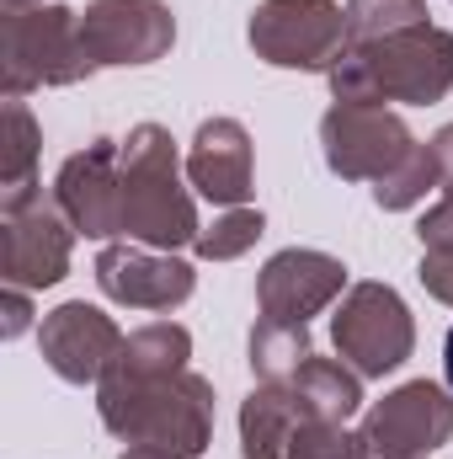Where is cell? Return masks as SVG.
I'll use <instances>...</instances> for the list:
<instances>
[{
	"label": "cell",
	"instance_id": "obj_1",
	"mask_svg": "<svg viewBox=\"0 0 453 459\" xmlns=\"http://www.w3.org/2000/svg\"><path fill=\"white\" fill-rule=\"evenodd\" d=\"M102 428L128 449L160 459H198L214 444V385L192 368L155 379H102L97 385Z\"/></svg>",
	"mask_w": 453,
	"mask_h": 459
},
{
	"label": "cell",
	"instance_id": "obj_2",
	"mask_svg": "<svg viewBox=\"0 0 453 459\" xmlns=\"http://www.w3.org/2000/svg\"><path fill=\"white\" fill-rule=\"evenodd\" d=\"M123 187H117V235L155 246V251H182L198 240V204L187 166L176 160V139L160 123H139L123 139L117 155Z\"/></svg>",
	"mask_w": 453,
	"mask_h": 459
},
{
	"label": "cell",
	"instance_id": "obj_3",
	"mask_svg": "<svg viewBox=\"0 0 453 459\" xmlns=\"http://www.w3.org/2000/svg\"><path fill=\"white\" fill-rule=\"evenodd\" d=\"M326 86L337 102H411V108H432L453 91V32L449 27H406L389 32L379 43L346 48L337 65L326 70Z\"/></svg>",
	"mask_w": 453,
	"mask_h": 459
},
{
	"label": "cell",
	"instance_id": "obj_4",
	"mask_svg": "<svg viewBox=\"0 0 453 459\" xmlns=\"http://www.w3.org/2000/svg\"><path fill=\"white\" fill-rule=\"evenodd\" d=\"M97 75L81 43V11L70 5H32L0 11V86L5 97H27L43 86H75Z\"/></svg>",
	"mask_w": 453,
	"mask_h": 459
},
{
	"label": "cell",
	"instance_id": "obj_5",
	"mask_svg": "<svg viewBox=\"0 0 453 459\" xmlns=\"http://www.w3.org/2000/svg\"><path fill=\"white\" fill-rule=\"evenodd\" d=\"M245 43L272 70H331L346 54V11L337 0H261L245 22Z\"/></svg>",
	"mask_w": 453,
	"mask_h": 459
},
{
	"label": "cell",
	"instance_id": "obj_6",
	"mask_svg": "<svg viewBox=\"0 0 453 459\" xmlns=\"http://www.w3.org/2000/svg\"><path fill=\"white\" fill-rule=\"evenodd\" d=\"M331 342L346 368H357L363 379H384L416 352V321L389 283H352L331 316Z\"/></svg>",
	"mask_w": 453,
	"mask_h": 459
},
{
	"label": "cell",
	"instance_id": "obj_7",
	"mask_svg": "<svg viewBox=\"0 0 453 459\" xmlns=\"http://www.w3.org/2000/svg\"><path fill=\"white\" fill-rule=\"evenodd\" d=\"M75 256V225L59 214L43 187L0 198V278L5 289H54L70 273Z\"/></svg>",
	"mask_w": 453,
	"mask_h": 459
},
{
	"label": "cell",
	"instance_id": "obj_8",
	"mask_svg": "<svg viewBox=\"0 0 453 459\" xmlns=\"http://www.w3.org/2000/svg\"><path fill=\"white\" fill-rule=\"evenodd\" d=\"M357 433L363 459H432L453 438V395L432 379H411L373 401Z\"/></svg>",
	"mask_w": 453,
	"mask_h": 459
},
{
	"label": "cell",
	"instance_id": "obj_9",
	"mask_svg": "<svg viewBox=\"0 0 453 459\" xmlns=\"http://www.w3.org/2000/svg\"><path fill=\"white\" fill-rule=\"evenodd\" d=\"M321 150L326 166L341 182H384L411 150V128L406 117L389 108H368V102H331L321 117Z\"/></svg>",
	"mask_w": 453,
	"mask_h": 459
},
{
	"label": "cell",
	"instance_id": "obj_10",
	"mask_svg": "<svg viewBox=\"0 0 453 459\" xmlns=\"http://www.w3.org/2000/svg\"><path fill=\"white\" fill-rule=\"evenodd\" d=\"M81 43L91 70L155 65L176 43V16L166 0H91L81 11Z\"/></svg>",
	"mask_w": 453,
	"mask_h": 459
},
{
	"label": "cell",
	"instance_id": "obj_11",
	"mask_svg": "<svg viewBox=\"0 0 453 459\" xmlns=\"http://www.w3.org/2000/svg\"><path fill=\"white\" fill-rule=\"evenodd\" d=\"M346 294V267L331 251L315 246H288L278 256H267V267L256 273V305L267 321H288V326H310L321 310H331Z\"/></svg>",
	"mask_w": 453,
	"mask_h": 459
},
{
	"label": "cell",
	"instance_id": "obj_12",
	"mask_svg": "<svg viewBox=\"0 0 453 459\" xmlns=\"http://www.w3.org/2000/svg\"><path fill=\"white\" fill-rule=\"evenodd\" d=\"M97 289L128 310H176L192 299L198 273L176 251L117 240V246H102V256H97Z\"/></svg>",
	"mask_w": 453,
	"mask_h": 459
},
{
	"label": "cell",
	"instance_id": "obj_13",
	"mask_svg": "<svg viewBox=\"0 0 453 459\" xmlns=\"http://www.w3.org/2000/svg\"><path fill=\"white\" fill-rule=\"evenodd\" d=\"M38 347H43V363L64 385H102L107 363L123 347V332H117V321L107 310H97L86 299H70V305H59L38 321Z\"/></svg>",
	"mask_w": 453,
	"mask_h": 459
},
{
	"label": "cell",
	"instance_id": "obj_14",
	"mask_svg": "<svg viewBox=\"0 0 453 459\" xmlns=\"http://www.w3.org/2000/svg\"><path fill=\"white\" fill-rule=\"evenodd\" d=\"M117 155H123V139H91L54 177L59 214L75 225V235H86V240H113L117 235V187H123Z\"/></svg>",
	"mask_w": 453,
	"mask_h": 459
},
{
	"label": "cell",
	"instance_id": "obj_15",
	"mask_svg": "<svg viewBox=\"0 0 453 459\" xmlns=\"http://www.w3.org/2000/svg\"><path fill=\"white\" fill-rule=\"evenodd\" d=\"M187 182L198 198H209L214 209H245V198L256 193V166H251V134L240 117H209L192 134L187 150Z\"/></svg>",
	"mask_w": 453,
	"mask_h": 459
},
{
	"label": "cell",
	"instance_id": "obj_16",
	"mask_svg": "<svg viewBox=\"0 0 453 459\" xmlns=\"http://www.w3.org/2000/svg\"><path fill=\"white\" fill-rule=\"evenodd\" d=\"M304 411L288 385H256L240 406V459H288Z\"/></svg>",
	"mask_w": 453,
	"mask_h": 459
},
{
	"label": "cell",
	"instance_id": "obj_17",
	"mask_svg": "<svg viewBox=\"0 0 453 459\" xmlns=\"http://www.w3.org/2000/svg\"><path fill=\"white\" fill-rule=\"evenodd\" d=\"M187 358H192V332H187V326H176V321H150V326H139V332L123 337L117 358L107 363V374H113V379H155V374L187 368ZM107 374H102V379H107Z\"/></svg>",
	"mask_w": 453,
	"mask_h": 459
},
{
	"label": "cell",
	"instance_id": "obj_18",
	"mask_svg": "<svg viewBox=\"0 0 453 459\" xmlns=\"http://www.w3.org/2000/svg\"><path fill=\"white\" fill-rule=\"evenodd\" d=\"M288 390H294V401H299V411L304 417H331V422H346L357 406H363V374L357 368H346L341 358H310L294 379H288Z\"/></svg>",
	"mask_w": 453,
	"mask_h": 459
},
{
	"label": "cell",
	"instance_id": "obj_19",
	"mask_svg": "<svg viewBox=\"0 0 453 459\" xmlns=\"http://www.w3.org/2000/svg\"><path fill=\"white\" fill-rule=\"evenodd\" d=\"M310 358H315L310 326H288V321H267V316L251 326V374H256V385H288Z\"/></svg>",
	"mask_w": 453,
	"mask_h": 459
},
{
	"label": "cell",
	"instance_id": "obj_20",
	"mask_svg": "<svg viewBox=\"0 0 453 459\" xmlns=\"http://www.w3.org/2000/svg\"><path fill=\"white\" fill-rule=\"evenodd\" d=\"M38 150H43L38 117L27 113V102L5 97V139H0V198H16V193H32V187H43V182H38Z\"/></svg>",
	"mask_w": 453,
	"mask_h": 459
},
{
	"label": "cell",
	"instance_id": "obj_21",
	"mask_svg": "<svg viewBox=\"0 0 453 459\" xmlns=\"http://www.w3.org/2000/svg\"><path fill=\"white\" fill-rule=\"evenodd\" d=\"M341 11H346V48H363L427 22V0H346Z\"/></svg>",
	"mask_w": 453,
	"mask_h": 459
},
{
	"label": "cell",
	"instance_id": "obj_22",
	"mask_svg": "<svg viewBox=\"0 0 453 459\" xmlns=\"http://www.w3.org/2000/svg\"><path fill=\"white\" fill-rule=\"evenodd\" d=\"M443 187V171H438V155H432V144H416L384 182H373V204L379 209H389V214H400V209H416L427 193H438Z\"/></svg>",
	"mask_w": 453,
	"mask_h": 459
},
{
	"label": "cell",
	"instance_id": "obj_23",
	"mask_svg": "<svg viewBox=\"0 0 453 459\" xmlns=\"http://www.w3.org/2000/svg\"><path fill=\"white\" fill-rule=\"evenodd\" d=\"M261 235H267V220H261V209H225L214 225L198 230L192 251H198L203 262H235V256H245V251H251Z\"/></svg>",
	"mask_w": 453,
	"mask_h": 459
},
{
	"label": "cell",
	"instance_id": "obj_24",
	"mask_svg": "<svg viewBox=\"0 0 453 459\" xmlns=\"http://www.w3.org/2000/svg\"><path fill=\"white\" fill-rule=\"evenodd\" d=\"M288 459H363V433H346V422L331 417H304Z\"/></svg>",
	"mask_w": 453,
	"mask_h": 459
},
{
	"label": "cell",
	"instance_id": "obj_25",
	"mask_svg": "<svg viewBox=\"0 0 453 459\" xmlns=\"http://www.w3.org/2000/svg\"><path fill=\"white\" fill-rule=\"evenodd\" d=\"M422 289L438 299V305H453V246H438V251H422V267H416Z\"/></svg>",
	"mask_w": 453,
	"mask_h": 459
},
{
	"label": "cell",
	"instance_id": "obj_26",
	"mask_svg": "<svg viewBox=\"0 0 453 459\" xmlns=\"http://www.w3.org/2000/svg\"><path fill=\"white\" fill-rule=\"evenodd\" d=\"M416 240H422V251L453 246V187H443V198L416 220Z\"/></svg>",
	"mask_w": 453,
	"mask_h": 459
},
{
	"label": "cell",
	"instance_id": "obj_27",
	"mask_svg": "<svg viewBox=\"0 0 453 459\" xmlns=\"http://www.w3.org/2000/svg\"><path fill=\"white\" fill-rule=\"evenodd\" d=\"M32 326V305H27V289H5V321H0V332L5 337H21Z\"/></svg>",
	"mask_w": 453,
	"mask_h": 459
},
{
	"label": "cell",
	"instance_id": "obj_28",
	"mask_svg": "<svg viewBox=\"0 0 453 459\" xmlns=\"http://www.w3.org/2000/svg\"><path fill=\"white\" fill-rule=\"evenodd\" d=\"M427 144H432V155H438V171H443V187H453V123H443V128H438V134H432Z\"/></svg>",
	"mask_w": 453,
	"mask_h": 459
},
{
	"label": "cell",
	"instance_id": "obj_29",
	"mask_svg": "<svg viewBox=\"0 0 453 459\" xmlns=\"http://www.w3.org/2000/svg\"><path fill=\"white\" fill-rule=\"evenodd\" d=\"M443 374H449V390H453V326H449V342H443Z\"/></svg>",
	"mask_w": 453,
	"mask_h": 459
},
{
	"label": "cell",
	"instance_id": "obj_30",
	"mask_svg": "<svg viewBox=\"0 0 453 459\" xmlns=\"http://www.w3.org/2000/svg\"><path fill=\"white\" fill-rule=\"evenodd\" d=\"M32 5H48V0H0V11H32Z\"/></svg>",
	"mask_w": 453,
	"mask_h": 459
},
{
	"label": "cell",
	"instance_id": "obj_31",
	"mask_svg": "<svg viewBox=\"0 0 453 459\" xmlns=\"http://www.w3.org/2000/svg\"><path fill=\"white\" fill-rule=\"evenodd\" d=\"M123 459H160V455H144V449H123Z\"/></svg>",
	"mask_w": 453,
	"mask_h": 459
}]
</instances>
